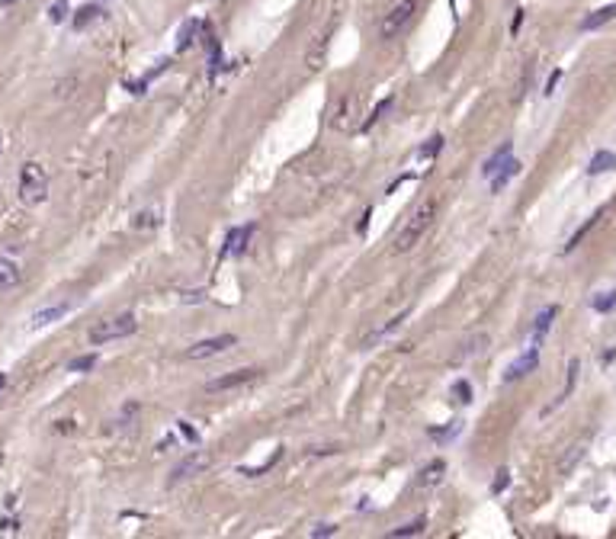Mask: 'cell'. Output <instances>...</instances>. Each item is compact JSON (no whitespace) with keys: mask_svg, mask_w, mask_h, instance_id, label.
<instances>
[{"mask_svg":"<svg viewBox=\"0 0 616 539\" xmlns=\"http://www.w3.org/2000/svg\"><path fill=\"white\" fill-rule=\"evenodd\" d=\"M433 218H437V199H424V203L414 209V215L404 222L402 232L395 234L392 251L395 254H408L411 247H418V241L424 238V232H427L430 225H433Z\"/></svg>","mask_w":616,"mask_h":539,"instance_id":"6da1fadb","label":"cell"},{"mask_svg":"<svg viewBox=\"0 0 616 539\" xmlns=\"http://www.w3.org/2000/svg\"><path fill=\"white\" fill-rule=\"evenodd\" d=\"M45 196H48L45 167L36 164V161L23 164V170H19V199L26 205H39V203H45Z\"/></svg>","mask_w":616,"mask_h":539,"instance_id":"7a4b0ae2","label":"cell"},{"mask_svg":"<svg viewBox=\"0 0 616 539\" xmlns=\"http://www.w3.org/2000/svg\"><path fill=\"white\" fill-rule=\"evenodd\" d=\"M138 331V321L135 315H116V318H106L100 325L90 327V344H110V340H122V337H129Z\"/></svg>","mask_w":616,"mask_h":539,"instance_id":"3957f363","label":"cell"},{"mask_svg":"<svg viewBox=\"0 0 616 539\" xmlns=\"http://www.w3.org/2000/svg\"><path fill=\"white\" fill-rule=\"evenodd\" d=\"M418 3H420V0H398V3L392 7V13H385L382 26H379V36H382V39H395V36H398L411 19H414Z\"/></svg>","mask_w":616,"mask_h":539,"instance_id":"277c9868","label":"cell"},{"mask_svg":"<svg viewBox=\"0 0 616 539\" xmlns=\"http://www.w3.org/2000/svg\"><path fill=\"white\" fill-rule=\"evenodd\" d=\"M238 344V337L234 334H218V337H209V340H199L187 350V360H212V356H222L225 350H232Z\"/></svg>","mask_w":616,"mask_h":539,"instance_id":"5b68a950","label":"cell"},{"mask_svg":"<svg viewBox=\"0 0 616 539\" xmlns=\"http://www.w3.org/2000/svg\"><path fill=\"white\" fill-rule=\"evenodd\" d=\"M260 376V369H238V372H228L222 379H212L205 385V391H232V389H241L247 382H254Z\"/></svg>","mask_w":616,"mask_h":539,"instance_id":"8992f818","label":"cell"},{"mask_svg":"<svg viewBox=\"0 0 616 539\" xmlns=\"http://www.w3.org/2000/svg\"><path fill=\"white\" fill-rule=\"evenodd\" d=\"M205 465H209V456H205V453H189V456H183V459L174 465V472H170V482H183V478H189V475L203 472Z\"/></svg>","mask_w":616,"mask_h":539,"instance_id":"52a82bcc","label":"cell"},{"mask_svg":"<svg viewBox=\"0 0 616 539\" xmlns=\"http://www.w3.org/2000/svg\"><path fill=\"white\" fill-rule=\"evenodd\" d=\"M536 366H540V347L533 344L530 350H526V354L520 356V360H513V363H511V369L504 372V379H507V382L523 379V376H530V372L536 369Z\"/></svg>","mask_w":616,"mask_h":539,"instance_id":"ba28073f","label":"cell"},{"mask_svg":"<svg viewBox=\"0 0 616 539\" xmlns=\"http://www.w3.org/2000/svg\"><path fill=\"white\" fill-rule=\"evenodd\" d=\"M404 318H408V312H402V315H395L392 321H389V325H382V327H376V331H369V334H366L363 340H360V350H373L376 344H382L385 337H392L395 331H398V327L404 325Z\"/></svg>","mask_w":616,"mask_h":539,"instance_id":"9c48e42d","label":"cell"},{"mask_svg":"<svg viewBox=\"0 0 616 539\" xmlns=\"http://www.w3.org/2000/svg\"><path fill=\"white\" fill-rule=\"evenodd\" d=\"M443 472H446V462L443 459H433L430 465H424L418 475V482H414V488L418 491H427V488H437L440 482H443Z\"/></svg>","mask_w":616,"mask_h":539,"instance_id":"30bf717a","label":"cell"},{"mask_svg":"<svg viewBox=\"0 0 616 539\" xmlns=\"http://www.w3.org/2000/svg\"><path fill=\"white\" fill-rule=\"evenodd\" d=\"M251 225L247 228H232L228 238H225V247H222V257H234V254H241L247 247V238H251Z\"/></svg>","mask_w":616,"mask_h":539,"instance_id":"8fae6325","label":"cell"},{"mask_svg":"<svg viewBox=\"0 0 616 539\" xmlns=\"http://www.w3.org/2000/svg\"><path fill=\"white\" fill-rule=\"evenodd\" d=\"M555 315H559V308H555V305H546L540 315H536V321H533V344H536V347L542 344V337L549 334V327H552V321H555Z\"/></svg>","mask_w":616,"mask_h":539,"instance_id":"7c38bea8","label":"cell"},{"mask_svg":"<svg viewBox=\"0 0 616 539\" xmlns=\"http://www.w3.org/2000/svg\"><path fill=\"white\" fill-rule=\"evenodd\" d=\"M584 453H588V440H578V443H571L568 453L562 456V462H559V475H571V472H575V465L584 459Z\"/></svg>","mask_w":616,"mask_h":539,"instance_id":"4fadbf2b","label":"cell"},{"mask_svg":"<svg viewBox=\"0 0 616 539\" xmlns=\"http://www.w3.org/2000/svg\"><path fill=\"white\" fill-rule=\"evenodd\" d=\"M610 19H616V3H607V7H600V10H594V13H588V17L581 19V29L591 32V29L607 26Z\"/></svg>","mask_w":616,"mask_h":539,"instance_id":"5bb4252c","label":"cell"},{"mask_svg":"<svg viewBox=\"0 0 616 539\" xmlns=\"http://www.w3.org/2000/svg\"><path fill=\"white\" fill-rule=\"evenodd\" d=\"M517 174H520V161L507 158L504 164L497 167V174H495V177H491V190H495V193H501V190H504V186L511 183L513 177H517Z\"/></svg>","mask_w":616,"mask_h":539,"instance_id":"9a60e30c","label":"cell"},{"mask_svg":"<svg viewBox=\"0 0 616 539\" xmlns=\"http://www.w3.org/2000/svg\"><path fill=\"white\" fill-rule=\"evenodd\" d=\"M607 170H616V154L613 151H597L588 164V174L591 177H597V174H607Z\"/></svg>","mask_w":616,"mask_h":539,"instance_id":"2e32d148","label":"cell"},{"mask_svg":"<svg viewBox=\"0 0 616 539\" xmlns=\"http://www.w3.org/2000/svg\"><path fill=\"white\" fill-rule=\"evenodd\" d=\"M203 29V23L199 19H187L183 26H180V32H177V52H187L193 42H196V32Z\"/></svg>","mask_w":616,"mask_h":539,"instance_id":"e0dca14e","label":"cell"},{"mask_svg":"<svg viewBox=\"0 0 616 539\" xmlns=\"http://www.w3.org/2000/svg\"><path fill=\"white\" fill-rule=\"evenodd\" d=\"M507 158H511V141H504V145H501V148H497L495 154H491V158L482 164V177H495L497 167H501Z\"/></svg>","mask_w":616,"mask_h":539,"instance_id":"ac0fdd59","label":"cell"},{"mask_svg":"<svg viewBox=\"0 0 616 539\" xmlns=\"http://www.w3.org/2000/svg\"><path fill=\"white\" fill-rule=\"evenodd\" d=\"M65 315H68V302H58V305H52V308L36 312V315H32V325H36V327L52 325V321H58V318H65Z\"/></svg>","mask_w":616,"mask_h":539,"instance_id":"d6986e66","label":"cell"},{"mask_svg":"<svg viewBox=\"0 0 616 539\" xmlns=\"http://www.w3.org/2000/svg\"><path fill=\"white\" fill-rule=\"evenodd\" d=\"M17 283H19V267L13 261H3V257H0V292L13 289Z\"/></svg>","mask_w":616,"mask_h":539,"instance_id":"ffe728a7","label":"cell"},{"mask_svg":"<svg viewBox=\"0 0 616 539\" xmlns=\"http://www.w3.org/2000/svg\"><path fill=\"white\" fill-rule=\"evenodd\" d=\"M103 17V10L100 7H94V3H87V7H81L77 10V17H74V29H84L87 23H94V19H100Z\"/></svg>","mask_w":616,"mask_h":539,"instance_id":"44dd1931","label":"cell"},{"mask_svg":"<svg viewBox=\"0 0 616 539\" xmlns=\"http://www.w3.org/2000/svg\"><path fill=\"white\" fill-rule=\"evenodd\" d=\"M591 305H594V312H604V315H607V312H613V308H616V289H610V292H600V296L594 298Z\"/></svg>","mask_w":616,"mask_h":539,"instance_id":"7402d4cb","label":"cell"},{"mask_svg":"<svg viewBox=\"0 0 616 539\" xmlns=\"http://www.w3.org/2000/svg\"><path fill=\"white\" fill-rule=\"evenodd\" d=\"M440 151H443V139H440V135H437V139H430L427 145H420V148H418V158L424 161V164H427L430 158H437Z\"/></svg>","mask_w":616,"mask_h":539,"instance_id":"603a6c76","label":"cell"},{"mask_svg":"<svg viewBox=\"0 0 616 539\" xmlns=\"http://www.w3.org/2000/svg\"><path fill=\"white\" fill-rule=\"evenodd\" d=\"M424 517H418V520L414 523H402V527H395L392 533H389V536H420V533H424Z\"/></svg>","mask_w":616,"mask_h":539,"instance_id":"cb8c5ba5","label":"cell"},{"mask_svg":"<svg viewBox=\"0 0 616 539\" xmlns=\"http://www.w3.org/2000/svg\"><path fill=\"white\" fill-rule=\"evenodd\" d=\"M578 369H581V363L578 360H571L568 363V382H565V389H562V395H559V401H565L571 395V389H575V382H578ZM555 401V405H559Z\"/></svg>","mask_w":616,"mask_h":539,"instance_id":"d4e9b609","label":"cell"},{"mask_svg":"<svg viewBox=\"0 0 616 539\" xmlns=\"http://www.w3.org/2000/svg\"><path fill=\"white\" fill-rule=\"evenodd\" d=\"M453 401H459V405H469V401H472V385H469L466 379L453 382Z\"/></svg>","mask_w":616,"mask_h":539,"instance_id":"484cf974","label":"cell"},{"mask_svg":"<svg viewBox=\"0 0 616 539\" xmlns=\"http://www.w3.org/2000/svg\"><path fill=\"white\" fill-rule=\"evenodd\" d=\"M597 218H600V212H597V215H594V218H588V222L581 225L578 232L571 234V241H568V244H565V251H575V247H578V241H581V238H584V234H588V232H591V228H594V225H597Z\"/></svg>","mask_w":616,"mask_h":539,"instance_id":"4316f807","label":"cell"},{"mask_svg":"<svg viewBox=\"0 0 616 539\" xmlns=\"http://www.w3.org/2000/svg\"><path fill=\"white\" fill-rule=\"evenodd\" d=\"M94 366H96V356L87 354V356H77V360H71V366H68V369H71V372H87V369H94Z\"/></svg>","mask_w":616,"mask_h":539,"instance_id":"83f0119b","label":"cell"},{"mask_svg":"<svg viewBox=\"0 0 616 539\" xmlns=\"http://www.w3.org/2000/svg\"><path fill=\"white\" fill-rule=\"evenodd\" d=\"M65 17H68V0H55L52 10H48V19H52V23H61Z\"/></svg>","mask_w":616,"mask_h":539,"instance_id":"f1b7e54d","label":"cell"},{"mask_svg":"<svg viewBox=\"0 0 616 539\" xmlns=\"http://www.w3.org/2000/svg\"><path fill=\"white\" fill-rule=\"evenodd\" d=\"M507 482H511V472H507V469H497V478H495V485H491V491L501 494L507 488Z\"/></svg>","mask_w":616,"mask_h":539,"instance_id":"f546056e","label":"cell"},{"mask_svg":"<svg viewBox=\"0 0 616 539\" xmlns=\"http://www.w3.org/2000/svg\"><path fill=\"white\" fill-rule=\"evenodd\" d=\"M311 536L321 539V536H337V527H331V523H318L315 530H311Z\"/></svg>","mask_w":616,"mask_h":539,"instance_id":"4dcf8cb0","label":"cell"},{"mask_svg":"<svg viewBox=\"0 0 616 539\" xmlns=\"http://www.w3.org/2000/svg\"><path fill=\"white\" fill-rule=\"evenodd\" d=\"M559 77H562V71H552V77H549V84H546V93H555V84H559Z\"/></svg>","mask_w":616,"mask_h":539,"instance_id":"1f68e13d","label":"cell"},{"mask_svg":"<svg viewBox=\"0 0 616 539\" xmlns=\"http://www.w3.org/2000/svg\"><path fill=\"white\" fill-rule=\"evenodd\" d=\"M177 424H180V430H183V437H187V440H196V430L189 427L187 420H177Z\"/></svg>","mask_w":616,"mask_h":539,"instance_id":"d6a6232c","label":"cell"},{"mask_svg":"<svg viewBox=\"0 0 616 539\" xmlns=\"http://www.w3.org/2000/svg\"><path fill=\"white\" fill-rule=\"evenodd\" d=\"M3 385H7V376H3V372H0V391H3Z\"/></svg>","mask_w":616,"mask_h":539,"instance_id":"836d02e7","label":"cell"},{"mask_svg":"<svg viewBox=\"0 0 616 539\" xmlns=\"http://www.w3.org/2000/svg\"><path fill=\"white\" fill-rule=\"evenodd\" d=\"M0 151H3V135H0Z\"/></svg>","mask_w":616,"mask_h":539,"instance_id":"e575fe53","label":"cell"},{"mask_svg":"<svg viewBox=\"0 0 616 539\" xmlns=\"http://www.w3.org/2000/svg\"><path fill=\"white\" fill-rule=\"evenodd\" d=\"M0 3H13V0H0Z\"/></svg>","mask_w":616,"mask_h":539,"instance_id":"d590c367","label":"cell"}]
</instances>
